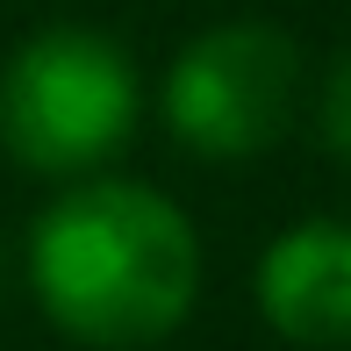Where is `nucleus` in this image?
I'll list each match as a JSON object with an SVG mask.
<instances>
[{
    "label": "nucleus",
    "mask_w": 351,
    "mask_h": 351,
    "mask_svg": "<svg viewBox=\"0 0 351 351\" xmlns=\"http://www.w3.org/2000/svg\"><path fill=\"white\" fill-rule=\"evenodd\" d=\"M315 136H323V151L351 172V51L323 72V86H315Z\"/></svg>",
    "instance_id": "5"
},
{
    "label": "nucleus",
    "mask_w": 351,
    "mask_h": 351,
    "mask_svg": "<svg viewBox=\"0 0 351 351\" xmlns=\"http://www.w3.org/2000/svg\"><path fill=\"white\" fill-rule=\"evenodd\" d=\"M258 315L301 351H351V222L308 215L258 258Z\"/></svg>",
    "instance_id": "4"
},
{
    "label": "nucleus",
    "mask_w": 351,
    "mask_h": 351,
    "mask_svg": "<svg viewBox=\"0 0 351 351\" xmlns=\"http://www.w3.org/2000/svg\"><path fill=\"white\" fill-rule=\"evenodd\" d=\"M301 101V51L280 22H215L180 43L158 79V115L180 151L208 165H244L273 151Z\"/></svg>",
    "instance_id": "3"
},
{
    "label": "nucleus",
    "mask_w": 351,
    "mask_h": 351,
    "mask_svg": "<svg viewBox=\"0 0 351 351\" xmlns=\"http://www.w3.org/2000/svg\"><path fill=\"white\" fill-rule=\"evenodd\" d=\"M143 86L108 29L51 22L0 65V151L36 180H93L136 136Z\"/></svg>",
    "instance_id": "2"
},
{
    "label": "nucleus",
    "mask_w": 351,
    "mask_h": 351,
    "mask_svg": "<svg viewBox=\"0 0 351 351\" xmlns=\"http://www.w3.org/2000/svg\"><path fill=\"white\" fill-rule=\"evenodd\" d=\"M36 308L93 351H143L194 315L201 237L172 194L93 172L72 180L29 230Z\"/></svg>",
    "instance_id": "1"
}]
</instances>
